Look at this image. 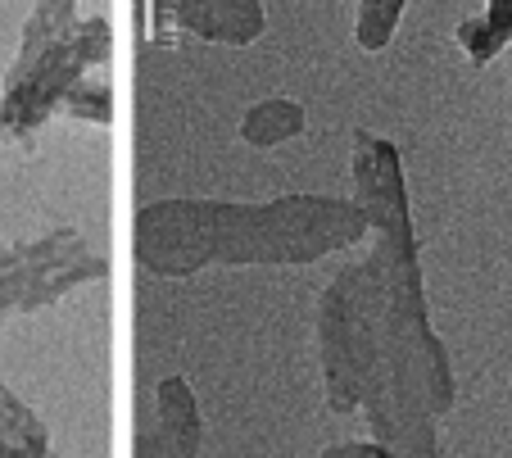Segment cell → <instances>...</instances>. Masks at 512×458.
Returning a JSON list of instances; mask_svg holds the SVG:
<instances>
[{
  "label": "cell",
  "instance_id": "6da1fadb",
  "mask_svg": "<svg viewBox=\"0 0 512 458\" xmlns=\"http://www.w3.org/2000/svg\"><path fill=\"white\" fill-rule=\"evenodd\" d=\"M132 227L136 264L155 277H195L200 268H295L368 236V218L354 200L309 191L263 205L155 200Z\"/></svg>",
  "mask_w": 512,
  "mask_h": 458
},
{
  "label": "cell",
  "instance_id": "7a4b0ae2",
  "mask_svg": "<svg viewBox=\"0 0 512 458\" xmlns=\"http://www.w3.org/2000/svg\"><path fill=\"white\" fill-rule=\"evenodd\" d=\"M377 322L358 390V413L372 440L395 458H445L440 418L454 409V363L426 313L417 245L372 241Z\"/></svg>",
  "mask_w": 512,
  "mask_h": 458
},
{
  "label": "cell",
  "instance_id": "3957f363",
  "mask_svg": "<svg viewBox=\"0 0 512 458\" xmlns=\"http://www.w3.org/2000/svg\"><path fill=\"white\" fill-rule=\"evenodd\" d=\"M109 46H114L109 19L91 14V19H78L50 46H41L37 55L14 59L10 73H5V87H0V137L5 141L37 137L50 123V114L64 105L68 91L109 59Z\"/></svg>",
  "mask_w": 512,
  "mask_h": 458
},
{
  "label": "cell",
  "instance_id": "277c9868",
  "mask_svg": "<svg viewBox=\"0 0 512 458\" xmlns=\"http://www.w3.org/2000/svg\"><path fill=\"white\" fill-rule=\"evenodd\" d=\"M372 322H377V264L363 254L358 264L336 273L318 300V363L327 413L345 418L358 413V390L372 350Z\"/></svg>",
  "mask_w": 512,
  "mask_h": 458
},
{
  "label": "cell",
  "instance_id": "5b68a950",
  "mask_svg": "<svg viewBox=\"0 0 512 458\" xmlns=\"http://www.w3.org/2000/svg\"><path fill=\"white\" fill-rule=\"evenodd\" d=\"M100 277H109V259L91 254L78 227H55L23 245H0V322L46 309Z\"/></svg>",
  "mask_w": 512,
  "mask_h": 458
},
{
  "label": "cell",
  "instance_id": "8992f818",
  "mask_svg": "<svg viewBox=\"0 0 512 458\" xmlns=\"http://www.w3.org/2000/svg\"><path fill=\"white\" fill-rule=\"evenodd\" d=\"M349 168H354V205L368 218V232L377 236V241L417 245L404 164H399L395 141L358 127L354 141H349Z\"/></svg>",
  "mask_w": 512,
  "mask_h": 458
},
{
  "label": "cell",
  "instance_id": "52a82bcc",
  "mask_svg": "<svg viewBox=\"0 0 512 458\" xmlns=\"http://www.w3.org/2000/svg\"><path fill=\"white\" fill-rule=\"evenodd\" d=\"M263 28H268L263 0H150V37L164 46L182 37L254 46Z\"/></svg>",
  "mask_w": 512,
  "mask_h": 458
},
{
  "label": "cell",
  "instance_id": "ba28073f",
  "mask_svg": "<svg viewBox=\"0 0 512 458\" xmlns=\"http://www.w3.org/2000/svg\"><path fill=\"white\" fill-rule=\"evenodd\" d=\"M204 418L182 372L155 386V409L136 431V458H200Z\"/></svg>",
  "mask_w": 512,
  "mask_h": 458
},
{
  "label": "cell",
  "instance_id": "9c48e42d",
  "mask_svg": "<svg viewBox=\"0 0 512 458\" xmlns=\"http://www.w3.org/2000/svg\"><path fill=\"white\" fill-rule=\"evenodd\" d=\"M304 123H309V114H304L300 100H290V96H268V100H259V105L245 109L241 127H236V137H241L245 146L272 150V146H286V141L300 137Z\"/></svg>",
  "mask_w": 512,
  "mask_h": 458
},
{
  "label": "cell",
  "instance_id": "30bf717a",
  "mask_svg": "<svg viewBox=\"0 0 512 458\" xmlns=\"http://www.w3.org/2000/svg\"><path fill=\"white\" fill-rule=\"evenodd\" d=\"M0 458H55L41 418L0 381Z\"/></svg>",
  "mask_w": 512,
  "mask_h": 458
},
{
  "label": "cell",
  "instance_id": "8fae6325",
  "mask_svg": "<svg viewBox=\"0 0 512 458\" xmlns=\"http://www.w3.org/2000/svg\"><path fill=\"white\" fill-rule=\"evenodd\" d=\"M454 41L472 64H490L494 55L512 46V0H485V10L458 23Z\"/></svg>",
  "mask_w": 512,
  "mask_h": 458
},
{
  "label": "cell",
  "instance_id": "7c38bea8",
  "mask_svg": "<svg viewBox=\"0 0 512 458\" xmlns=\"http://www.w3.org/2000/svg\"><path fill=\"white\" fill-rule=\"evenodd\" d=\"M78 5L82 0H37L32 14H28V23H23L19 55L14 59H28V55H37L41 46H50L55 37H64V32L78 23Z\"/></svg>",
  "mask_w": 512,
  "mask_h": 458
},
{
  "label": "cell",
  "instance_id": "4fadbf2b",
  "mask_svg": "<svg viewBox=\"0 0 512 458\" xmlns=\"http://www.w3.org/2000/svg\"><path fill=\"white\" fill-rule=\"evenodd\" d=\"M408 0H358V19H354V41L368 55L386 50L399 32V19H404Z\"/></svg>",
  "mask_w": 512,
  "mask_h": 458
},
{
  "label": "cell",
  "instance_id": "5bb4252c",
  "mask_svg": "<svg viewBox=\"0 0 512 458\" xmlns=\"http://www.w3.org/2000/svg\"><path fill=\"white\" fill-rule=\"evenodd\" d=\"M64 109L68 118H82V123H96V127H109L114 123V91L109 82H91V73L78 82V87L64 96Z\"/></svg>",
  "mask_w": 512,
  "mask_h": 458
},
{
  "label": "cell",
  "instance_id": "9a60e30c",
  "mask_svg": "<svg viewBox=\"0 0 512 458\" xmlns=\"http://www.w3.org/2000/svg\"><path fill=\"white\" fill-rule=\"evenodd\" d=\"M322 458H395L390 449H381L377 440H340V445H327Z\"/></svg>",
  "mask_w": 512,
  "mask_h": 458
}]
</instances>
